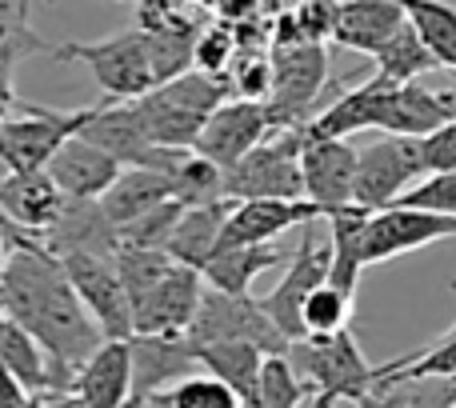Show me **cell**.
I'll use <instances>...</instances> for the list:
<instances>
[{
  "label": "cell",
  "instance_id": "6da1fadb",
  "mask_svg": "<svg viewBox=\"0 0 456 408\" xmlns=\"http://www.w3.org/2000/svg\"><path fill=\"white\" fill-rule=\"evenodd\" d=\"M0 289H4V313L16 324H24L45 348L56 377V393H69L72 372L101 348L104 332L80 305L72 281L64 276L61 257H53L32 236H20L4 257Z\"/></svg>",
  "mask_w": 456,
  "mask_h": 408
},
{
  "label": "cell",
  "instance_id": "7a4b0ae2",
  "mask_svg": "<svg viewBox=\"0 0 456 408\" xmlns=\"http://www.w3.org/2000/svg\"><path fill=\"white\" fill-rule=\"evenodd\" d=\"M305 125H281L252 152L224 168L228 200H305V173H300Z\"/></svg>",
  "mask_w": 456,
  "mask_h": 408
},
{
  "label": "cell",
  "instance_id": "3957f363",
  "mask_svg": "<svg viewBox=\"0 0 456 408\" xmlns=\"http://www.w3.org/2000/svg\"><path fill=\"white\" fill-rule=\"evenodd\" d=\"M289 361L297 377L313 393H332L337 401H361L377 388V369L364 361L361 345L348 329L329 332V337H300L289 345Z\"/></svg>",
  "mask_w": 456,
  "mask_h": 408
},
{
  "label": "cell",
  "instance_id": "277c9868",
  "mask_svg": "<svg viewBox=\"0 0 456 408\" xmlns=\"http://www.w3.org/2000/svg\"><path fill=\"white\" fill-rule=\"evenodd\" d=\"M48 56H53V61H80L93 72L96 88H101L109 101H136V96H144L157 85L141 24L117 32V37H109V40H93V45L48 48Z\"/></svg>",
  "mask_w": 456,
  "mask_h": 408
},
{
  "label": "cell",
  "instance_id": "5b68a950",
  "mask_svg": "<svg viewBox=\"0 0 456 408\" xmlns=\"http://www.w3.org/2000/svg\"><path fill=\"white\" fill-rule=\"evenodd\" d=\"M420 176H425L420 136L377 133L369 144L356 149L353 204H361V208H369V212H380L401 200Z\"/></svg>",
  "mask_w": 456,
  "mask_h": 408
},
{
  "label": "cell",
  "instance_id": "8992f818",
  "mask_svg": "<svg viewBox=\"0 0 456 408\" xmlns=\"http://www.w3.org/2000/svg\"><path fill=\"white\" fill-rule=\"evenodd\" d=\"M273 93L268 112L276 125H308L316 117V101L329 88V53L324 45H273Z\"/></svg>",
  "mask_w": 456,
  "mask_h": 408
},
{
  "label": "cell",
  "instance_id": "52a82bcc",
  "mask_svg": "<svg viewBox=\"0 0 456 408\" xmlns=\"http://www.w3.org/2000/svg\"><path fill=\"white\" fill-rule=\"evenodd\" d=\"M184 337L192 345H208V340H248L260 353H289L284 332L273 324V316L260 308L256 297L248 292H221L205 284V297L197 305L189 332Z\"/></svg>",
  "mask_w": 456,
  "mask_h": 408
},
{
  "label": "cell",
  "instance_id": "ba28073f",
  "mask_svg": "<svg viewBox=\"0 0 456 408\" xmlns=\"http://www.w3.org/2000/svg\"><path fill=\"white\" fill-rule=\"evenodd\" d=\"M20 117L0 120V160L12 173H32L45 168L53 160V152L61 149L69 136H77L85 128V120L93 117V109H45V104H16Z\"/></svg>",
  "mask_w": 456,
  "mask_h": 408
},
{
  "label": "cell",
  "instance_id": "9c48e42d",
  "mask_svg": "<svg viewBox=\"0 0 456 408\" xmlns=\"http://www.w3.org/2000/svg\"><path fill=\"white\" fill-rule=\"evenodd\" d=\"M64 276L72 281L80 305L104 332V340L133 337V305H128L125 281L117 273V257H96V252H69L61 257Z\"/></svg>",
  "mask_w": 456,
  "mask_h": 408
},
{
  "label": "cell",
  "instance_id": "30bf717a",
  "mask_svg": "<svg viewBox=\"0 0 456 408\" xmlns=\"http://www.w3.org/2000/svg\"><path fill=\"white\" fill-rule=\"evenodd\" d=\"M449 236H456V216L409 208V204H388L380 212H369V224H364V265L396 260L404 252L449 241Z\"/></svg>",
  "mask_w": 456,
  "mask_h": 408
},
{
  "label": "cell",
  "instance_id": "8fae6325",
  "mask_svg": "<svg viewBox=\"0 0 456 408\" xmlns=\"http://www.w3.org/2000/svg\"><path fill=\"white\" fill-rule=\"evenodd\" d=\"M316 220L305 224V236H300L297 252L289 260V273L276 281V289L268 297H260V308L273 316V324L284 332V340H300L305 337V324H300V313H305V300L313 297V289H321L329 281V244H316L313 233Z\"/></svg>",
  "mask_w": 456,
  "mask_h": 408
},
{
  "label": "cell",
  "instance_id": "7c38bea8",
  "mask_svg": "<svg viewBox=\"0 0 456 408\" xmlns=\"http://www.w3.org/2000/svg\"><path fill=\"white\" fill-rule=\"evenodd\" d=\"M205 297L200 268L176 265L133 305V337H160V332H189L197 305Z\"/></svg>",
  "mask_w": 456,
  "mask_h": 408
},
{
  "label": "cell",
  "instance_id": "4fadbf2b",
  "mask_svg": "<svg viewBox=\"0 0 456 408\" xmlns=\"http://www.w3.org/2000/svg\"><path fill=\"white\" fill-rule=\"evenodd\" d=\"M273 128H281V125L273 120V112H268L265 101L228 96L221 109L208 112V120H205V128H200V136H197L192 149H197L200 157L216 160L221 168H228V165H236L244 152L256 149Z\"/></svg>",
  "mask_w": 456,
  "mask_h": 408
},
{
  "label": "cell",
  "instance_id": "5bb4252c",
  "mask_svg": "<svg viewBox=\"0 0 456 408\" xmlns=\"http://www.w3.org/2000/svg\"><path fill=\"white\" fill-rule=\"evenodd\" d=\"M80 136L93 141V144H101V149L109 152V157H117L125 168H133V165L165 168L168 157L176 152V149H160V144H152L136 101H112V104H104V109H93V117L85 120Z\"/></svg>",
  "mask_w": 456,
  "mask_h": 408
},
{
  "label": "cell",
  "instance_id": "9a60e30c",
  "mask_svg": "<svg viewBox=\"0 0 456 408\" xmlns=\"http://www.w3.org/2000/svg\"><path fill=\"white\" fill-rule=\"evenodd\" d=\"M300 173H305V200H313L321 212L345 208L353 204L356 144H348V136H313L305 128Z\"/></svg>",
  "mask_w": 456,
  "mask_h": 408
},
{
  "label": "cell",
  "instance_id": "2e32d148",
  "mask_svg": "<svg viewBox=\"0 0 456 408\" xmlns=\"http://www.w3.org/2000/svg\"><path fill=\"white\" fill-rule=\"evenodd\" d=\"M133 340V393L125 408H141L160 388L176 385L181 377L197 372V345L184 332H160V337H128Z\"/></svg>",
  "mask_w": 456,
  "mask_h": 408
},
{
  "label": "cell",
  "instance_id": "e0dca14e",
  "mask_svg": "<svg viewBox=\"0 0 456 408\" xmlns=\"http://www.w3.org/2000/svg\"><path fill=\"white\" fill-rule=\"evenodd\" d=\"M324 212L313 200H232L221 228L216 249L232 244H273L289 228H305L308 220H321Z\"/></svg>",
  "mask_w": 456,
  "mask_h": 408
},
{
  "label": "cell",
  "instance_id": "ac0fdd59",
  "mask_svg": "<svg viewBox=\"0 0 456 408\" xmlns=\"http://www.w3.org/2000/svg\"><path fill=\"white\" fill-rule=\"evenodd\" d=\"M69 393L80 408H125L133 393V340H101V348L72 372Z\"/></svg>",
  "mask_w": 456,
  "mask_h": 408
},
{
  "label": "cell",
  "instance_id": "d6986e66",
  "mask_svg": "<svg viewBox=\"0 0 456 408\" xmlns=\"http://www.w3.org/2000/svg\"><path fill=\"white\" fill-rule=\"evenodd\" d=\"M53 257H69V252H96V257H117L120 236L117 224L109 220V212L101 208V200H77L64 197V208L53 224L40 233Z\"/></svg>",
  "mask_w": 456,
  "mask_h": 408
},
{
  "label": "cell",
  "instance_id": "ffe728a7",
  "mask_svg": "<svg viewBox=\"0 0 456 408\" xmlns=\"http://www.w3.org/2000/svg\"><path fill=\"white\" fill-rule=\"evenodd\" d=\"M449 117H456L452 88H428V85H420V80H409V85H393L385 93V104H380V117H377V133L428 136Z\"/></svg>",
  "mask_w": 456,
  "mask_h": 408
},
{
  "label": "cell",
  "instance_id": "44dd1931",
  "mask_svg": "<svg viewBox=\"0 0 456 408\" xmlns=\"http://www.w3.org/2000/svg\"><path fill=\"white\" fill-rule=\"evenodd\" d=\"M45 168H48V176L61 184L64 197H77V200H101L104 192L112 189V181L125 173V165H120L117 157H109L101 144L85 141L80 133L69 136V141L53 152V160H48Z\"/></svg>",
  "mask_w": 456,
  "mask_h": 408
},
{
  "label": "cell",
  "instance_id": "7402d4cb",
  "mask_svg": "<svg viewBox=\"0 0 456 408\" xmlns=\"http://www.w3.org/2000/svg\"><path fill=\"white\" fill-rule=\"evenodd\" d=\"M64 192L61 184L48 176V168H32V173H8L0 184V220H8L20 233H32L40 241L48 224L61 216Z\"/></svg>",
  "mask_w": 456,
  "mask_h": 408
},
{
  "label": "cell",
  "instance_id": "603a6c76",
  "mask_svg": "<svg viewBox=\"0 0 456 408\" xmlns=\"http://www.w3.org/2000/svg\"><path fill=\"white\" fill-rule=\"evenodd\" d=\"M409 20L401 0H340L337 4V32L332 45L361 56H377L385 40Z\"/></svg>",
  "mask_w": 456,
  "mask_h": 408
},
{
  "label": "cell",
  "instance_id": "cb8c5ba5",
  "mask_svg": "<svg viewBox=\"0 0 456 408\" xmlns=\"http://www.w3.org/2000/svg\"><path fill=\"white\" fill-rule=\"evenodd\" d=\"M329 220V284L340 292L356 297V281L369 265H364V224H369V208L361 204H345V208L324 212Z\"/></svg>",
  "mask_w": 456,
  "mask_h": 408
},
{
  "label": "cell",
  "instance_id": "d4e9b609",
  "mask_svg": "<svg viewBox=\"0 0 456 408\" xmlns=\"http://www.w3.org/2000/svg\"><path fill=\"white\" fill-rule=\"evenodd\" d=\"M136 109H141L152 144H160V149H192L208 120L205 112L184 104L181 96H173L165 85H152L144 96H136Z\"/></svg>",
  "mask_w": 456,
  "mask_h": 408
},
{
  "label": "cell",
  "instance_id": "484cf974",
  "mask_svg": "<svg viewBox=\"0 0 456 408\" xmlns=\"http://www.w3.org/2000/svg\"><path fill=\"white\" fill-rule=\"evenodd\" d=\"M388 88H393V85L369 77L361 88L337 96V101H332L324 112H316L305 128L313 136H348V141H353L356 133H377V117H380V104H385Z\"/></svg>",
  "mask_w": 456,
  "mask_h": 408
},
{
  "label": "cell",
  "instance_id": "4316f807",
  "mask_svg": "<svg viewBox=\"0 0 456 408\" xmlns=\"http://www.w3.org/2000/svg\"><path fill=\"white\" fill-rule=\"evenodd\" d=\"M173 197V181H168L165 168H149V165H133L112 181V189L101 197V208L109 212V220L117 228H125L128 220H136L141 212L157 208Z\"/></svg>",
  "mask_w": 456,
  "mask_h": 408
},
{
  "label": "cell",
  "instance_id": "83f0119b",
  "mask_svg": "<svg viewBox=\"0 0 456 408\" xmlns=\"http://www.w3.org/2000/svg\"><path fill=\"white\" fill-rule=\"evenodd\" d=\"M228 204L232 200H213V204H197V208L181 212V220H176L173 236H168V244H165V252L176 260V265L205 268V260L213 257L216 244H221Z\"/></svg>",
  "mask_w": 456,
  "mask_h": 408
},
{
  "label": "cell",
  "instance_id": "f1b7e54d",
  "mask_svg": "<svg viewBox=\"0 0 456 408\" xmlns=\"http://www.w3.org/2000/svg\"><path fill=\"white\" fill-rule=\"evenodd\" d=\"M260 353L248 340H208V345H197V364L213 377H221L236 396H240V408L252 404L256 396V380H260Z\"/></svg>",
  "mask_w": 456,
  "mask_h": 408
},
{
  "label": "cell",
  "instance_id": "f546056e",
  "mask_svg": "<svg viewBox=\"0 0 456 408\" xmlns=\"http://www.w3.org/2000/svg\"><path fill=\"white\" fill-rule=\"evenodd\" d=\"M284 260L281 249L273 244H232V249H216L213 257L205 260L200 276H205L208 289H221V292H248L252 281L268 268H276Z\"/></svg>",
  "mask_w": 456,
  "mask_h": 408
},
{
  "label": "cell",
  "instance_id": "4dcf8cb0",
  "mask_svg": "<svg viewBox=\"0 0 456 408\" xmlns=\"http://www.w3.org/2000/svg\"><path fill=\"white\" fill-rule=\"evenodd\" d=\"M0 364H4L28 393H56V377H53V364H48L45 348L8 313H0Z\"/></svg>",
  "mask_w": 456,
  "mask_h": 408
},
{
  "label": "cell",
  "instance_id": "1f68e13d",
  "mask_svg": "<svg viewBox=\"0 0 456 408\" xmlns=\"http://www.w3.org/2000/svg\"><path fill=\"white\" fill-rule=\"evenodd\" d=\"M168 181H173V197L184 208H197V204H213L228 200L224 197V168L216 160L200 157L197 149H176L165 165Z\"/></svg>",
  "mask_w": 456,
  "mask_h": 408
},
{
  "label": "cell",
  "instance_id": "d6a6232c",
  "mask_svg": "<svg viewBox=\"0 0 456 408\" xmlns=\"http://www.w3.org/2000/svg\"><path fill=\"white\" fill-rule=\"evenodd\" d=\"M412 380H456V332H444L436 345L425 353H409L377 369V388L388 393L396 385H412Z\"/></svg>",
  "mask_w": 456,
  "mask_h": 408
},
{
  "label": "cell",
  "instance_id": "836d02e7",
  "mask_svg": "<svg viewBox=\"0 0 456 408\" xmlns=\"http://www.w3.org/2000/svg\"><path fill=\"white\" fill-rule=\"evenodd\" d=\"M412 32L441 69L456 72V4L452 0H401Z\"/></svg>",
  "mask_w": 456,
  "mask_h": 408
},
{
  "label": "cell",
  "instance_id": "e575fe53",
  "mask_svg": "<svg viewBox=\"0 0 456 408\" xmlns=\"http://www.w3.org/2000/svg\"><path fill=\"white\" fill-rule=\"evenodd\" d=\"M372 61H377V72H372V77L385 80V85H409V80H420L433 69H441V64L433 61V53L420 45V37L412 32L409 20L393 32V40H385V48H380Z\"/></svg>",
  "mask_w": 456,
  "mask_h": 408
},
{
  "label": "cell",
  "instance_id": "d590c367",
  "mask_svg": "<svg viewBox=\"0 0 456 408\" xmlns=\"http://www.w3.org/2000/svg\"><path fill=\"white\" fill-rule=\"evenodd\" d=\"M141 408H240V396L213 372H189L176 385L149 396Z\"/></svg>",
  "mask_w": 456,
  "mask_h": 408
},
{
  "label": "cell",
  "instance_id": "8d00e7d4",
  "mask_svg": "<svg viewBox=\"0 0 456 408\" xmlns=\"http://www.w3.org/2000/svg\"><path fill=\"white\" fill-rule=\"evenodd\" d=\"M313 393L305 380L297 377L289 353H265L260 361V380H256V396L248 408H300V401Z\"/></svg>",
  "mask_w": 456,
  "mask_h": 408
},
{
  "label": "cell",
  "instance_id": "74e56055",
  "mask_svg": "<svg viewBox=\"0 0 456 408\" xmlns=\"http://www.w3.org/2000/svg\"><path fill=\"white\" fill-rule=\"evenodd\" d=\"M192 40H197V29H144V45H149V64L157 85L192 69Z\"/></svg>",
  "mask_w": 456,
  "mask_h": 408
},
{
  "label": "cell",
  "instance_id": "f35d334b",
  "mask_svg": "<svg viewBox=\"0 0 456 408\" xmlns=\"http://www.w3.org/2000/svg\"><path fill=\"white\" fill-rule=\"evenodd\" d=\"M28 4L32 0H0V64L8 69L32 53H48L40 32L28 24Z\"/></svg>",
  "mask_w": 456,
  "mask_h": 408
},
{
  "label": "cell",
  "instance_id": "ab89813d",
  "mask_svg": "<svg viewBox=\"0 0 456 408\" xmlns=\"http://www.w3.org/2000/svg\"><path fill=\"white\" fill-rule=\"evenodd\" d=\"M168 268H173V257L165 249H136V244H120L117 249V273L125 281L128 305H136Z\"/></svg>",
  "mask_w": 456,
  "mask_h": 408
},
{
  "label": "cell",
  "instance_id": "60d3db41",
  "mask_svg": "<svg viewBox=\"0 0 456 408\" xmlns=\"http://www.w3.org/2000/svg\"><path fill=\"white\" fill-rule=\"evenodd\" d=\"M348 316H353V297L324 281L321 289H313V297L305 300L300 324H305V337H329V332L348 329Z\"/></svg>",
  "mask_w": 456,
  "mask_h": 408
},
{
  "label": "cell",
  "instance_id": "b9f144b4",
  "mask_svg": "<svg viewBox=\"0 0 456 408\" xmlns=\"http://www.w3.org/2000/svg\"><path fill=\"white\" fill-rule=\"evenodd\" d=\"M228 85H232V96L268 101V93H273V56H268V48H240L228 64Z\"/></svg>",
  "mask_w": 456,
  "mask_h": 408
},
{
  "label": "cell",
  "instance_id": "7bdbcfd3",
  "mask_svg": "<svg viewBox=\"0 0 456 408\" xmlns=\"http://www.w3.org/2000/svg\"><path fill=\"white\" fill-rule=\"evenodd\" d=\"M181 212H184L181 200H165V204H157V208L141 212V216L128 220L125 228H117L120 244H136V249H165L168 236H173V228H176V220H181Z\"/></svg>",
  "mask_w": 456,
  "mask_h": 408
},
{
  "label": "cell",
  "instance_id": "ee69618b",
  "mask_svg": "<svg viewBox=\"0 0 456 408\" xmlns=\"http://www.w3.org/2000/svg\"><path fill=\"white\" fill-rule=\"evenodd\" d=\"M236 56V37H232V24L228 20H205L197 29V40H192V69L200 72H213V77H224L228 64Z\"/></svg>",
  "mask_w": 456,
  "mask_h": 408
},
{
  "label": "cell",
  "instance_id": "f6af8a7d",
  "mask_svg": "<svg viewBox=\"0 0 456 408\" xmlns=\"http://www.w3.org/2000/svg\"><path fill=\"white\" fill-rule=\"evenodd\" d=\"M396 204H409V208H428V212H444L456 216V168L452 173H428L412 184Z\"/></svg>",
  "mask_w": 456,
  "mask_h": 408
},
{
  "label": "cell",
  "instance_id": "bcb514c9",
  "mask_svg": "<svg viewBox=\"0 0 456 408\" xmlns=\"http://www.w3.org/2000/svg\"><path fill=\"white\" fill-rule=\"evenodd\" d=\"M420 157H425V176L428 173H452L456 168V117H449L428 136H420Z\"/></svg>",
  "mask_w": 456,
  "mask_h": 408
},
{
  "label": "cell",
  "instance_id": "7dc6e473",
  "mask_svg": "<svg viewBox=\"0 0 456 408\" xmlns=\"http://www.w3.org/2000/svg\"><path fill=\"white\" fill-rule=\"evenodd\" d=\"M260 8H265V0H216L213 16L236 24V20H248V16H260Z\"/></svg>",
  "mask_w": 456,
  "mask_h": 408
},
{
  "label": "cell",
  "instance_id": "c3c4849f",
  "mask_svg": "<svg viewBox=\"0 0 456 408\" xmlns=\"http://www.w3.org/2000/svg\"><path fill=\"white\" fill-rule=\"evenodd\" d=\"M28 396H32L28 388H24L20 380L4 369V364H0V408H24L28 404Z\"/></svg>",
  "mask_w": 456,
  "mask_h": 408
},
{
  "label": "cell",
  "instance_id": "681fc988",
  "mask_svg": "<svg viewBox=\"0 0 456 408\" xmlns=\"http://www.w3.org/2000/svg\"><path fill=\"white\" fill-rule=\"evenodd\" d=\"M24 408H80V401L72 393H32Z\"/></svg>",
  "mask_w": 456,
  "mask_h": 408
},
{
  "label": "cell",
  "instance_id": "f907efd6",
  "mask_svg": "<svg viewBox=\"0 0 456 408\" xmlns=\"http://www.w3.org/2000/svg\"><path fill=\"white\" fill-rule=\"evenodd\" d=\"M16 104H20V101H16V88H12V69H8V64H0V120H4Z\"/></svg>",
  "mask_w": 456,
  "mask_h": 408
},
{
  "label": "cell",
  "instance_id": "816d5d0a",
  "mask_svg": "<svg viewBox=\"0 0 456 408\" xmlns=\"http://www.w3.org/2000/svg\"><path fill=\"white\" fill-rule=\"evenodd\" d=\"M340 401L332 393H308L305 401H300V408H337Z\"/></svg>",
  "mask_w": 456,
  "mask_h": 408
},
{
  "label": "cell",
  "instance_id": "f5cc1de1",
  "mask_svg": "<svg viewBox=\"0 0 456 408\" xmlns=\"http://www.w3.org/2000/svg\"><path fill=\"white\" fill-rule=\"evenodd\" d=\"M356 408H393V401H385V396H380V388H372V393H364L361 401H356Z\"/></svg>",
  "mask_w": 456,
  "mask_h": 408
},
{
  "label": "cell",
  "instance_id": "db71d44e",
  "mask_svg": "<svg viewBox=\"0 0 456 408\" xmlns=\"http://www.w3.org/2000/svg\"><path fill=\"white\" fill-rule=\"evenodd\" d=\"M8 249H12V241H8L4 224H0V268H4V257H8Z\"/></svg>",
  "mask_w": 456,
  "mask_h": 408
},
{
  "label": "cell",
  "instance_id": "11a10c76",
  "mask_svg": "<svg viewBox=\"0 0 456 408\" xmlns=\"http://www.w3.org/2000/svg\"><path fill=\"white\" fill-rule=\"evenodd\" d=\"M189 8H197V12H213L216 8V0H184Z\"/></svg>",
  "mask_w": 456,
  "mask_h": 408
},
{
  "label": "cell",
  "instance_id": "9f6ffc18",
  "mask_svg": "<svg viewBox=\"0 0 456 408\" xmlns=\"http://www.w3.org/2000/svg\"><path fill=\"white\" fill-rule=\"evenodd\" d=\"M289 4H300V0H268V8H273V12H276V8H289Z\"/></svg>",
  "mask_w": 456,
  "mask_h": 408
},
{
  "label": "cell",
  "instance_id": "6f0895ef",
  "mask_svg": "<svg viewBox=\"0 0 456 408\" xmlns=\"http://www.w3.org/2000/svg\"><path fill=\"white\" fill-rule=\"evenodd\" d=\"M8 173H12V168H8L4 160H0V184H4V176H8Z\"/></svg>",
  "mask_w": 456,
  "mask_h": 408
},
{
  "label": "cell",
  "instance_id": "680465c9",
  "mask_svg": "<svg viewBox=\"0 0 456 408\" xmlns=\"http://www.w3.org/2000/svg\"><path fill=\"white\" fill-rule=\"evenodd\" d=\"M0 313H4V289H0Z\"/></svg>",
  "mask_w": 456,
  "mask_h": 408
},
{
  "label": "cell",
  "instance_id": "91938a15",
  "mask_svg": "<svg viewBox=\"0 0 456 408\" xmlns=\"http://www.w3.org/2000/svg\"><path fill=\"white\" fill-rule=\"evenodd\" d=\"M444 408H456V401H449V404H444Z\"/></svg>",
  "mask_w": 456,
  "mask_h": 408
},
{
  "label": "cell",
  "instance_id": "94428289",
  "mask_svg": "<svg viewBox=\"0 0 456 408\" xmlns=\"http://www.w3.org/2000/svg\"><path fill=\"white\" fill-rule=\"evenodd\" d=\"M449 332H456V324H452V329H449Z\"/></svg>",
  "mask_w": 456,
  "mask_h": 408
}]
</instances>
